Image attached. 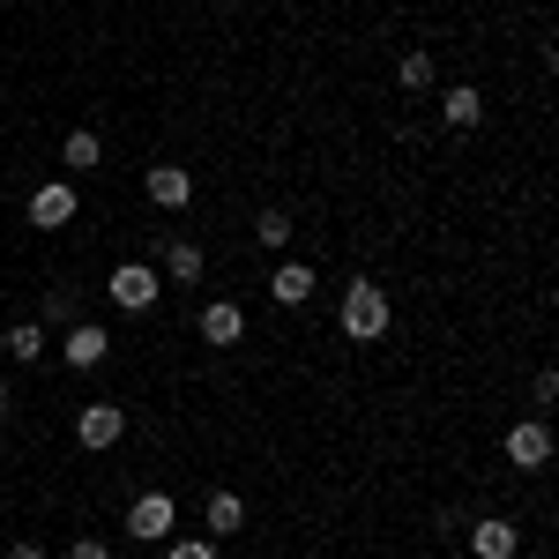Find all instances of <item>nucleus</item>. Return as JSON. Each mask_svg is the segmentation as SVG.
Wrapping results in <instances>:
<instances>
[{"label":"nucleus","mask_w":559,"mask_h":559,"mask_svg":"<svg viewBox=\"0 0 559 559\" xmlns=\"http://www.w3.org/2000/svg\"><path fill=\"white\" fill-rule=\"evenodd\" d=\"M194 329H202V344L224 350V344H239V336H247V313H239L231 299H210L202 313H194Z\"/></svg>","instance_id":"nucleus-9"},{"label":"nucleus","mask_w":559,"mask_h":559,"mask_svg":"<svg viewBox=\"0 0 559 559\" xmlns=\"http://www.w3.org/2000/svg\"><path fill=\"white\" fill-rule=\"evenodd\" d=\"M8 559H45V545H31V537H23V545H8Z\"/></svg>","instance_id":"nucleus-23"},{"label":"nucleus","mask_w":559,"mask_h":559,"mask_svg":"<svg viewBox=\"0 0 559 559\" xmlns=\"http://www.w3.org/2000/svg\"><path fill=\"white\" fill-rule=\"evenodd\" d=\"M142 194H150L157 210H187V202H194V179H187V165H150V173H142Z\"/></svg>","instance_id":"nucleus-7"},{"label":"nucleus","mask_w":559,"mask_h":559,"mask_svg":"<svg viewBox=\"0 0 559 559\" xmlns=\"http://www.w3.org/2000/svg\"><path fill=\"white\" fill-rule=\"evenodd\" d=\"M97 157H105L97 128H75L68 142H60V165H68V173H97Z\"/></svg>","instance_id":"nucleus-16"},{"label":"nucleus","mask_w":559,"mask_h":559,"mask_svg":"<svg viewBox=\"0 0 559 559\" xmlns=\"http://www.w3.org/2000/svg\"><path fill=\"white\" fill-rule=\"evenodd\" d=\"M440 120H448V128H477V120H485V97H477L471 83H455L440 97Z\"/></svg>","instance_id":"nucleus-15"},{"label":"nucleus","mask_w":559,"mask_h":559,"mask_svg":"<svg viewBox=\"0 0 559 559\" xmlns=\"http://www.w3.org/2000/svg\"><path fill=\"white\" fill-rule=\"evenodd\" d=\"M530 395H537V403H559V373H552V366H545V373L530 381Z\"/></svg>","instance_id":"nucleus-22"},{"label":"nucleus","mask_w":559,"mask_h":559,"mask_svg":"<svg viewBox=\"0 0 559 559\" xmlns=\"http://www.w3.org/2000/svg\"><path fill=\"white\" fill-rule=\"evenodd\" d=\"M105 292H112L120 313H150V306H157V269H150V261H120V269L105 276Z\"/></svg>","instance_id":"nucleus-3"},{"label":"nucleus","mask_w":559,"mask_h":559,"mask_svg":"<svg viewBox=\"0 0 559 559\" xmlns=\"http://www.w3.org/2000/svg\"><path fill=\"white\" fill-rule=\"evenodd\" d=\"M68 559H112V545H105V537H75V545H68Z\"/></svg>","instance_id":"nucleus-21"},{"label":"nucleus","mask_w":559,"mask_h":559,"mask_svg":"<svg viewBox=\"0 0 559 559\" xmlns=\"http://www.w3.org/2000/svg\"><path fill=\"white\" fill-rule=\"evenodd\" d=\"M395 83H403V90H432V52H426V45H411V52L395 60Z\"/></svg>","instance_id":"nucleus-17"},{"label":"nucleus","mask_w":559,"mask_h":559,"mask_svg":"<svg viewBox=\"0 0 559 559\" xmlns=\"http://www.w3.org/2000/svg\"><path fill=\"white\" fill-rule=\"evenodd\" d=\"M45 344H52V336H45V321H15V329L0 336V350H8L15 366H38V358H45Z\"/></svg>","instance_id":"nucleus-12"},{"label":"nucleus","mask_w":559,"mask_h":559,"mask_svg":"<svg viewBox=\"0 0 559 559\" xmlns=\"http://www.w3.org/2000/svg\"><path fill=\"white\" fill-rule=\"evenodd\" d=\"M313 284H321V276H313L306 261H276V276H269V299H276V306H306V299H313Z\"/></svg>","instance_id":"nucleus-11"},{"label":"nucleus","mask_w":559,"mask_h":559,"mask_svg":"<svg viewBox=\"0 0 559 559\" xmlns=\"http://www.w3.org/2000/svg\"><path fill=\"white\" fill-rule=\"evenodd\" d=\"M31 224H38V231H60V224H75V187H68V179H45L38 194H31Z\"/></svg>","instance_id":"nucleus-8"},{"label":"nucleus","mask_w":559,"mask_h":559,"mask_svg":"<svg viewBox=\"0 0 559 559\" xmlns=\"http://www.w3.org/2000/svg\"><path fill=\"white\" fill-rule=\"evenodd\" d=\"M45 313H52V321H75V313H83V299H75V292H52V299H45Z\"/></svg>","instance_id":"nucleus-20"},{"label":"nucleus","mask_w":559,"mask_h":559,"mask_svg":"<svg viewBox=\"0 0 559 559\" xmlns=\"http://www.w3.org/2000/svg\"><path fill=\"white\" fill-rule=\"evenodd\" d=\"M75 440H83L90 455L120 448V440H128V411H120V403H83V411H75Z\"/></svg>","instance_id":"nucleus-4"},{"label":"nucleus","mask_w":559,"mask_h":559,"mask_svg":"<svg viewBox=\"0 0 559 559\" xmlns=\"http://www.w3.org/2000/svg\"><path fill=\"white\" fill-rule=\"evenodd\" d=\"M173 522H179V500H173V492H134L120 530H128L134 545H165V537H173Z\"/></svg>","instance_id":"nucleus-2"},{"label":"nucleus","mask_w":559,"mask_h":559,"mask_svg":"<svg viewBox=\"0 0 559 559\" xmlns=\"http://www.w3.org/2000/svg\"><path fill=\"white\" fill-rule=\"evenodd\" d=\"M202 522H210V537H239V530H247V500H239V492H210Z\"/></svg>","instance_id":"nucleus-13"},{"label":"nucleus","mask_w":559,"mask_h":559,"mask_svg":"<svg viewBox=\"0 0 559 559\" xmlns=\"http://www.w3.org/2000/svg\"><path fill=\"white\" fill-rule=\"evenodd\" d=\"M522 559H545V552H522Z\"/></svg>","instance_id":"nucleus-25"},{"label":"nucleus","mask_w":559,"mask_h":559,"mask_svg":"<svg viewBox=\"0 0 559 559\" xmlns=\"http://www.w3.org/2000/svg\"><path fill=\"white\" fill-rule=\"evenodd\" d=\"M165 559H216V537H173Z\"/></svg>","instance_id":"nucleus-19"},{"label":"nucleus","mask_w":559,"mask_h":559,"mask_svg":"<svg viewBox=\"0 0 559 559\" xmlns=\"http://www.w3.org/2000/svg\"><path fill=\"white\" fill-rule=\"evenodd\" d=\"M60 358H68V366H75V373H97V366H105V358H112V336H105V329H97V321H75V329H68V336H60Z\"/></svg>","instance_id":"nucleus-6"},{"label":"nucleus","mask_w":559,"mask_h":559,"mask_svg":"<svg viewBox=\"0 0 559 559\" xmlns=\"http://www.w3.org/2000/svg\"><path fill=\"white\" fill-rule=\"evenodd\" d=\"M292 231H299V224H292V216H284V210H261V216H254V239H261V247H269V254H276V247H284Z\"/></svg>","instance_id":"nucleus-18"},{"label":"nucleus","mask_w":559,"mask_h":559,"mask_svg":"<svg viewBox=\"0 0 559 559\" xmlns=\"http://www.w3.org/2000/svg\"><path fill=\"white\" fill-rule=\"evenodd\" d=\"M0 418H8V381H0Z\"/></svg>","instance_id":"nucleus-24"},{"label":"nucleus","mask_w":559,"mask_h":559,"mask_svg":"<svg viewBox=\"0 0 559 559\" xmlns=\"http://www.w3.org/2000/svg\"><path fill=\"white\" fill-rule=\"evenodd\" d=\"M388 321H395V306H388L381 284H350V292H344V336H350V344L388 336Z\"/></svg>","instance_id":"nucleus-1"},{"label":"nucleus","mask_w":559,"mask_h":559,"mask_svg":"<svg viewBox=\"0 0 559 559\" xmlns=\"http://www.w3.org/2000/svg\"><path fill=\"white\" fill-rule=\"evenodd\" d=\"M500 448H508L515 471H545V463H552V426H545V418H522V426H508Z\"/></svg>","instance_id":"nucleus-5"},{"label":"nucleus","mask_w":559,"mask_h":559,"mask_svg":"<svg viewBox=\"0 0 559 559\" xmlns=\"http://www.w3.org/2000/svg\"><path fill=\"white\" fill-rule=\"evenodd\" d=\"M202 269H210V254H202L194 239H173V247H165V276H173V284H202Z\"/></svg>","instance_id":"nucleus-14"},{"label":"nucleus","mask_w":559,"mask_h":559,"mask_svg":"<svg viewBox=\"0 0 559 559\" xmlns=\"http://www.w3.org/2000/svg\"><path fill=\"white\" fill-rule=\"evenodd\" d=\"M471 552H477V559H515V552H522L515 522H500V515H485V522H471Z\"/></svg>","instance_id":"nucleus-10"}]
</instances>
